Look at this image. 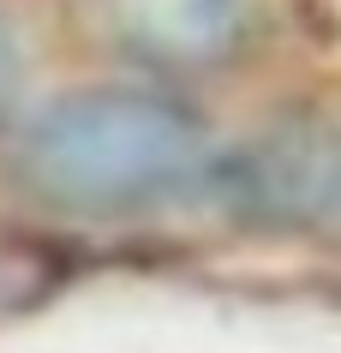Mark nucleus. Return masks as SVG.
<instances>
[{"mask_svg": "<svg viewBox=\"0 0 341 353\" xmlns=\"http://www.w3.org/2000/svg\"><path fill=\"white\" fill-rule=\"evenodd\" d=\"M12 96H19V48L6 37V24H0V120L12 108Z\"/></svg>", "mask_w": 341, "mask_h": 353, "instance_id": "7ed1b4c3", "label": "nucleus"}, {"mask_svg": "<svg viewBox=\"0 0 341 353\" xmlns=\"http://www.w3.org/2000/svg\"><path fill=\"white\" fill-rule=\"evenodd\" d=\"M114 37L150 66H209L240 30L234 0H108Z\"/></svg>", "mask_w": 341, "mask_h": 353, "instance_id": "f03ea898", "label": "nucleus"}, {"mask_svg": "<svg viewBox=\"0 0 341 353\" xmlns=\"http://www.w3.org/2000/svg\"><path fill=\"white\" fill-rule=\"evenodd\" d=\"M209 162L204 126L174 102L138 90H84L60 96L30 120L19 144V180L30 198L78 216L162 204L192 186Z\"/></svg>", "mask_w": 341, "mask_h": 353, "instance_id": "f257e3e1", "label": "nucleus"}]
</instances>
